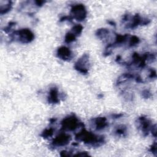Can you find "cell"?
Masks as SVG:
<instances>
[{
	"instance_id": "cell-1",
	"label": "cell",
	"mask_w": 157,
	"mask_h": 157,
	"mask_svg": "<svg viewBox=\"0 0 157 157\" xmlns=\"http://www.w3.org/2000/svg\"><path fill=\"white\" fill-rule=\"evenodd\" d=\"M75 139L78 142H83L88 146L98 147L105 142V138L103 136H98L91 132L83 129L80 132L75 135Z\"/></svg>"
},
{
	"instance_id": "cell-2",
	"label": "cell",
	"mask_w": 157,
	"mask_h": 157,
	"mask_svg": "<svg viewBox=\"0 0 157 157\" xmlns=\"http://www.w3.org/2000/svg\"><path fill=\"white\" fill-rule=\"evenodd\" d=\"M61 129L64 131H73L78 127L84 126L83 123L80 122L75 115H70L65 117L61 122Z\"/></svg>"
},
{
	"instance_id": "cell-3",
	"label": "cell",
	"mask_w": 157,
	"mask_h": 157,
	"mask_svg": "<svg viewBox=\"0 0 157 157\" xmlns=\"http://www.w3.org/2000/svg\"><path fill=\"white\" fill-rule=\"evenodd\" d=\"M12 37L21 43L28 44L33 40L34 35L30 29L24 28L13 32L12 34Z\"/></svg>"
},
{
	"instance_id": "cell-4",
	"label": "cell",
	"mask_w": 157,
	"mask_h": 157,
	"mask_svg": "<svg viewBox=\"0 0 157 157\" xmlns=\"http://www.w3.org/2000/svg\"><path fill=\"white\" fill-rule=\"evenodd\" d=\"M86 10L83 4H76L72 7L71 10V17L77 21H82L86 17Z\"/></svg>"
},
{
	"instance_id": "cell-5",
	"label": "cell",
	"mask_w": 157,
	"mask_h": 157,
	"mask_svg": "<svg viewBox=\"0 0 157 157\" xmlns=\"http://www.w3.org/2000/svg\"><path fill=\"white\" fill-rule=\"evenodd\" d=\"M136 123L137 124V128L140 129L144 136L148 135L149 132H151V130L154 125H154H153L151 124V121L147 117L144 116L139 117L137 118Z\"/></svg>"
},
{
	"instance_id": "cell-6",
	"label": "cell",
	"mask_w": 157,
	"mask_h": 157,
	"mask_svg": "<svg viewBox=\"0 0 157 157\" xmlns=\"http://www.w3.org/2000/svg\"><path fill=\"white\" fill-rule=\"evenodd\" d=\"M89 55L83 54L75 63L74 68L82 74H86L89 69Z\"/></svg>"
},
{
	"instance_id": "cell-7",
	"label": "cell",
	"mask_w": 157,
	"mask_h": 157,
	"mask_svg": "<svg viewBox=\"0 0 157 157\" xmlns=\"http://www.w3.org/2000/svg\"><path fill=\"white\" fill-rule=\"evenodd\" d=\"M71 140V136L66 133L62 132L58 135L52 141V145L54 147H63L67 145Z\"/></svg>"
},
{
	"instance_id": "cell-8",
	"label": "cell",
	"mask_w": 157,
	"mask_h": 157,
	"mask_svg": "<svg viewBox=\"0 0 157 157\" xmlns=\"http://www.w3.org/2000/svg\"><path fill=\"white\" fill-rule=\"evenodd\" d=\"M131 22L127 25L128 28L133 29L138 26L139 25H147L150 22V20L148 18H144L140 17L139 14L134 15L131 18Z\"/></svg>"
},
{
	"instance_id": "cell-9",
	"label": "cell",
	"mask_w": 157,
	"mask_h": 157,
	"mask_svg": "<svg viewBox=\"0 0 157 157\" xmlns=\"http://www.w3.org/2000/svg\"><path fill=\"white\" fill-rule=\"evenodd\" d=\"M57 56L64 61H70L72 58V53L71 50L64 46H62L57 50L56 52Z\"/></svg>"
},
{
	"instance_id": "cell-10",
	"label": "cell",
	"mask_w": 157,
	"mask_h": 157,
	"mask_svg": "<svg viewBox=\"0 0 157 157\" xmlns=\"http://www.w3.org/2000/svg\"><path fill=\"white\" fill-rule=\"evenodd\" d=\"M94 128L97 131L102 130L109 126V123L105 117H97L92 119Z\"/></svg>"
},
{
	"instance_id": "cell-11",
	"label": "cell",
	"mask_w": 157,
	"mask_h": 157,
	"mask_svg": "<svg viewBox=\"0 0 157 157\" xmlns=\"http://www.w3.org/2000/svg\"><path fill=\"white\" fill-rule=\"evenodd\" d=\"M47 99L50 104H57L59 102V92L56 87H52L50 89Z\"/></svg>"
},
{
	"instance_id": "cell-12",
	"label": "cell",
	"mask_w": 157,
	"mask_h": 157,
	"mask_svg": "<svg viewBox=\"0 0 157 157\" xmlns=\"http://www.w3.org/2000/svg\"><path fill=\"white\" fill-rule=\"evenodd\" d=\"M109 34V31L105 28H101L97 30L96 35L101 39L104 40L107 38V36Z\"/></svg>"
},
{
	"instance_id": "cell-13",
	"label": "cell",
	"mask_w": 157,
	"mask_h": 157,
	"mask_svg": "<svg viewBox=\"0 0 157 157\" xmlns=\"http://www.w3.org/2000/svg\"><path fill=\"white\" fill-rule=\"evenodd\" d=\"M12 8V2L11 1H7V4L4 6V5H1V8H0V13L1 15L7 13L9 10H10Z\"/></svg>"
},
{
	"instance_id": "cell-14",
	"label": "cell",
	"mask_w": 157,
	"mask_h": 157,
	"mask_svg": "<svg viewBox=\"0 0 157 157\" xmlns=\"http://www.w3.org/2000/svg\"><path fill=\"white\" fill-rule=\"evenodd\" d=\"M115 134L119 136H125L126 133V127L124 125L118 126L115 131Z\"/></svg>"
},
{
	"instance_id": "cell-15",
	"label": "cell",
	"mask_w": 157,
	"mask_h": 157,
	"mask_svg": "<svg viewBox=\"0 0 157 157\" xmlns=\"http://www.w3.org/2000/svg\"><path fill=\"white\" fill-rule=\"evenodd\" d=\"M76 36H75L71 32H69L67 33L66 36H65V39H64V40H65V42L67 43V44H69V43H71L74 41L76 39Z\"/></svg>"
},
{
	"instance_id": "cell-16",
	"label": "cell",
	"mask_w": 157,
	"mask_h": 157,
	"mask_svg": "<svg viewBox=\"0 0 157 157\" xmlns=\"http://www.w3.org/2000/svg\"><path fill=\"white\" fill-rule=\"evenodd\" d=\"M83 30V26L80 25H75L71 30V33H72L75 36H77L78 35H80Z\"/></svg>"
},
{
	"instance_id": "cell-17",
	"label": "cell",
	"mask_w": 157,
	"mask_h": 157,
	"mask_svg": "<svg viewBox=\"0 0 157 157\" xmlns=\"http://www.w3.org/2000/svg\"><path fill=\"white\" fill-rule=\"evenodd\" d=\"M54 132V129L53 128H48V129H45L40 134V136L46 139V138H48L50 137L53 136Z\"/></svg>"
},
{
	"instance_id": "cell-18",
	"label": "cell",
	"mask_w": 157,
	"mask_h": 157,
	"mask_svg": "<svg viewBox=\"0 0 157 157\" xmlns=\"http://www.w3.org/2000/svg\"><path fill=\"white\" fill-rule=\"evenodd\" d=\"M140 42V39L136 36H131L129 39V47H134L136 46Z\"/></svg>"
},
{
	"instance_id": "cell-19",
	"label": "cell",
	"mask_w": 157,
	"mask_h": 157,
	"mask_svg": "<svg viewBox=\"0 0 157 157\" xmlns=\"http://www.w3.org/2000/svg\"><path fill=\"white\" fill-rule=\"evenodd\" d=\"M152 153L155 155V156L156 155V142H155L150 147V150H149Z\"/></svg>"
},
{
	"instance_id": "cell-20",
	"label": "cell",
	"mask_w": 157,
	"mask_h": 157,
	"mask_svg": "<svg viewBox=\"0 0 157 157\" xmlns=\"http://www.w3.org/2000/svg\"><path fill=\"white\" fill-rule=\"evenodd\" d=\"M142 93V96L145 98H148L151 96V93L148 90H144Z\"/></svg>"
},
{
	"instance_id": "cell-21",
	"label": "cell",
	"mask_w": 157,
	"mask_h": 157,
	"mask_svg": "<svg viewBox=\"0 0 157 157\" xmlns=\"http://www.w3.org/2000/svg\"><path fill=\"white\" fill-rule=\"evenodd\" d=\"M74 156H90V155L86 151H80V152H77L76 154L74 155Z\"/></svg>"
},
{
	"instance_id": "cell-22",
	"label": "cell",
	"mask_w": 157,
	"mask_h": 157,
	"mask_svg": "<svg viewBox=\"0 0 157 157\" xmlns=\"http://www.w3.org/2000/svg\"><path fill=\"white\" fill-rule=\"evenodd\" d=\"M112 116L114 117L113 118H118L119 117H121V116H123V114H114Z\"/></svg>"
}]
</instances>
